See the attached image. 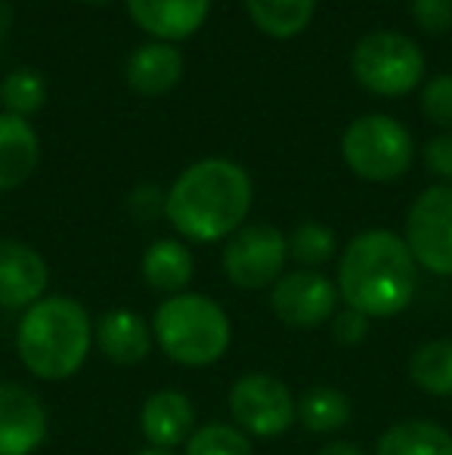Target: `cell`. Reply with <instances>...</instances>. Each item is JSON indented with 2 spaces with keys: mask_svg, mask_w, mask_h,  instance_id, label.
Segmentation results:
<instances>
[{
  "mask_svg": "<svg viewBox=\"0 0 452 455\" xmlns=\"http://www.w3.org/2000/svg\"><path fill=\"white\" fill-rule=\"evenodd\" d=\"M418 275L422 267L403 235L391 229H366L341 251L335 285L344 307L369 319H393L412 307Z\"/></svg>",
  "mask_w": 452,
  "mask_h": 455,
  "instance_id": "6da1fadb",
  "label": "cell"
},
{
  "mask_svg": "<svg viewBox=\"0 0 452 455\" xmlns=\"http://www.w3.org/2000/svg\"><path fill=\"white\" fill-rule=\"evenodd\" d=\"M254 202L245 168L229 158H202L189 164L164 192V217L189 242H224L239 233Z\"/></svg>",
  "mask_w": 452,
  "mask_h": 455,
  "instance_id": "7a4b0ae2",
  "label": "cell"
},
{
  "mask_svg": "<svg viewBox=\"0 0 452 455\" xmlns=\"http://www.w3.org/2000/svg\"><path fill=\"white\" fill-rule=\"evenodd\" d=\"M93 350V319L81 300L47 294L16 325L19 363L41 381H68L84 369Z\"/></svg>",
  "mask_w": 452,
  "mask_h": 455,
  "instance_id": "3957f363",
  "label": "cell"
},
{
  "mask_svg": "<svg viewBox=\"0 0 452 455\" xmlns=\"http://www.w3.org/2000/svg\"><path fill=\"white\" fill-rule=\"evenodd\" d=\"M152 338L170 363L205 369L226 356L233 344V319L208 294H170L152 316Z\"/></svg>",
  "mask_w": 452,
  "mask_h": 455,
  "instance_id": "277c9868",
  "label": "cell"
},
{
  "mask_svg": "<svg viewBox=\"0 0 452 455\" xmlns=\"http://www.w3.org/2000/svg\"><path fill=\"white\" fill-rule=\"evenodd\" d=\"M416 146L400 121L387 115H362L350 121L341 137V158L356 177L372 183H391L412 164Z\"/></svg>",
  "mask_w": 452,
  "mask_h": 455,
  "instance_id": "5b68a950",
  "label": "cell"
},
{
  "mask_svg": "<svg viewBox=\"0 0 452 455\" xmlns=\"http://www.w3.org/2000/svg\"><path fill=\"white\" fill-rule=\"evenodd\" d=\"M356 81L375 96H406L424 78V53L397 31H372L360 37L350 56Z\"/></svg>",
  "mask_w": 452,
  "mask_h": 455,
  "instance_id": "8992f818",
  "label": "cell"
},
{
  "mask_svg": "<svg viewBox=\"0 0 452 455\" xmlns=\"http://www.w3.org/2000/svg\"><path fill=\"white\" fill-rule=\"evenodd\" d=\"M229 415L248 437L273 440L282 437L297 421V396L282 378L270 371H245L229 387Z\"/></svg>",
  "mask_w": 452,
  "mask_h": 455,
  "instance_id": "52a82bcc",
  "label": "cell"
},
{
  "mask_svg": "<svg viewBox=\"0 0 452 455\" xmlns=\"http://www.w3.org/2000/svg\"><path fill=\"white\" fill-rule=\"evenodd\" d=\"M285 264H289V242L282 229L270 223H245L226 239L220 258L226 279L242 291L273 288L285 275Z\"/></svg>",
  "mask_w": 452,
  "mask_h": 455,
  "instance_id": "ba28073f",
  "label": "cell"
},
{
  "mask_svg": "<svg viewBox=\"0 0 452 455\" xmlns=\"http://www.w3.org/2000/svg\"><path fill=\"white\" fill-rule=\"evenodd\" d=\"M406 245L424 273L452 275V186H428L406 214Z\"/></svg>",
  "mask_w": 452,
  "mask_h": 455,
  "instance_id": "9c48e42d",
  "label": "cell"
},
{
  "mask_svg": "<svg viewBox=\"0 0 452 455\" xmlns=\"http://www.w3.org/2000/svg\"><path fill=\"white\" fill-rule=\"evenodd\" d=\"M338 285L320 270H291L270 288V307L289 329L313 331L338 313Z\"/></svg>",
  "mask_w": 452,
  "mask_h": 455,
  "instance_id": "30bf717a",
  "label": "cell"
},
{
  "mask_svg": "<svg viewBox=\"0 0 452 455\" xmlns=\"http://www.w3.org/2000/svg\"><path fill=\"white\" fill-rule=\"evenodd\" d=\"M50 415L25 384L0 381V455H35L47 443Z\"/></svg>",
  "mask_w": 452,
  "mask_h": 455,
  "instance_id": "8fae6325",
  "label": "cell"
},
{
  "mask_svg": "<svg viewBox=\"0 0 452 455\" xmlns=\"http://www.w3.org/2000/svg\"><path fill=\"white\" fill-rule=\"evenodd\" d=\"M50 267L31 245L16 239H0V307L28 310L47 298Z\"/></svg>",
  "mask_w": 452,
  "mask_h": 455,
  "instance_id": "7c38bea8",
  "label": "cell"
},
{
  "mask_svg": "<svg viewBox=\"0 0 452 455\" xmlns=\"http://www.w3.org/2000/svg\"><path fill=\"white\" fill-rule=\"evenodd\" d=\"M199 427V415L195 406L183 390L164 387L146 396L143 409H139V434L146 443L155 450H177L186 446V440Z\"/></svg>",
  "mask_w": 452,
  "mask_h": 455,
  "instance_id": "4fadbf2b",
  "label": "cell"
},
{
  "mask_svg": "<svg viewBox=\"0 0 452 455\" xmlns=\"http://www.w3.org/2000/svg\"><path fill=\"white\" fill-rule=\"evenodd\" d=\"M152 323L139 313L115 307L93 323V347L115 365H137L152 354Z\"/></svg>",
  "mask_w": 452,
  "mask_h": 455,
  "instance_id": "5bb4252c",
  "label": "cell"
},
{
  "mask_svg": "<svg viewBox=\"0 0 452 455\" xmlns=\"http://www.w3.org/2000/svg\"><path fill=\"white\" fill-rule=\"evenodd\" d=\"M211 0H127L131 19L155 41L174 44L195 35L208 19Z\"/></svg>",
  "mask_w": 452,
  "mask_h": 455,
  "instance_id": "9a60e30c",
  "label": "cell"
},
{
  "mask_svg": "<svg viewBox=\"0 0 452 455\" xmlns=\"http://www.w3.org/2000/svg\"><path fill=\"white\" fill-rule=\"evenodd\" d=\"M124 75L139 96H164L183 78V56L174 44L149 41L131 53Z\"/></svg>",
  "mask_w": 452,
  "mask_h": 455,
  "instance_id": "2e32d148",
  "label": "cell"
},
{
  "mask_svg": "<svg viewBox=\"0 0 452 455\" xmlns=\"http://www.w3.org/2000/svg\"><path fill=\"white\" fill-rule=\"evenodd\" d=\"M41 143L28 118L0 112V192H12L35 174Z\"/></svg>",
  "mask_w": 452,
  "mask_h": 455,
  "instance_id": "e0dca14e",
  "label": "cell"
},
{
  "mask_svg": "<svg viewBox=\"0 0 452 455\" xmlns=\"http://www.w3.org/2000/svg\"><path fill=\"white\" fill-rule=\"evenodd\" d=\"M139 273H143V282L152 291H162L168 298L170 294H183L195 275L193 251L177 239H158L143 251Z\"/></svg>",
  "mask_w": 452,
  "mask_h": 455,
  "instance_id": "ac0fdd59",
  "label": "cell"
},
{
  "mask_svg": "<svg viewBox=\"0 0 452 455\" xmlns=\"http://www.w3.org/2000/svg\"><path fill=\"white\" fill-rule=\"evenodd\" d=\"M375 455H452V434L440 421L406 419L381 434Z\"/></svg>",
  "mask_w": 452,
  "mask_h": 455,
  "instance_id": "d6986e66",
  "label": "cell"
},
{
  "mask_svg": "<svg viewBox=\"0 0 452 455\" xmlns=\"http://www.w3.org/2000/svg\"><path fill=\"white\" fill-rule=\"evenodd\" d=\"M353 419V403L338 387H310L297 396V421L310 434H338Z\"/></svg>",
  "mask_w": 452,
  "mask_h": 455,
  "instance_id": "ffe728a7",
  "label": "cell"
},
{
  "mask_svg": "<svg viewBox=\"0 0 452 455\" xmlns=\"http://www.w3.org/2000/svg\"><path fill=\"white\" fill-rule=\"evenodd\" d=\"M409 381L431 396H452V338H434L409 356Z\"/></svg>",
  "mask_w": 452,
  "mask_h": 455,
  "instance_id": "44dd1931",
  "label": "cell"
},
{
  "mask_svg": "<svg viewBox=\"0 0 452 455\" xmlns=\"http://www.w3.org/2000/svg\"><path fill=\"white\" fill-rule=\"evenodd\" d=\"M251 22L270 37H295L310 25L316 0H245Z\"/></svg>",
  "mask_w": 452,
  "mask_h": 455,
  "instance_id": "7402d4cb",
  "label": "cell"
},
{
  "mask_svg": "<svg viewBox=\"0 0 452 455\" xmlns=\"http://www.w3.org/2000/svg\"><path fill=\"white\" fill-rule=\"evenodd\" d=\"M285 242H289V260H295L297 270H320L322 264L335 258V248H338L332 229L313 220L297 223L285 235Z\"/></svg>",
  "mask_w": 452,
  "mask_h": 455,
  "instance_id": "603a6c76",
  "label": "cell"
},
{
  "mask_svg": "<svg viewBox=\"0 0 452 455\" xmlns=\"http://www.w3.org/2000/svg\"><path fill=\"white\" fill-rule=\"evenodd\" d=\"M183 455H254L251 437L226 421H208L195 427V434L186 440Z\"/></svg>",
  "mask_w": 452,
  "mask_h": 455,
  "instance_id": "cb8c5ba5",
  "label": "cell"
},
{
  "mask_svg": "<svg viewBox=\"0 0 452 455\" xmlns=\"http://www.w3.org/2000/svg\"><path fill=\"white\" fill-rule=\"evenodd\" d=\"M0 100H4L6 112L19 115V118H28L31 112L44 106L47 100V84L37 72L31 68H12L10 75L0 84Z\"/></svg>",
  "mask_w": 452,
  "mask_h": 455,
  "instance_id": "d4e9b609",
  "label": "cell"
},
{
  "mask_svg": "<svg viewBox=\"0 0 452 455\" xmlns=\"http://www.w3.org/2000/svg\"><path fill=\"white\" fill-rule=\"evenodd\" d=\"M422 108L434 124L452 127V75H440L424 84Z\"/></svg>",
  "mask_w": 452,
  "mask_h": 455,
  "instance_id": "484cf974",
  "label": "cell"
},
{
  "mask_svg": "<svg viewBox=\"0 0 452 455\" xmlns=\"http://www.w3.org/2000/svg\"><path fill=\"white\" fill-rule=\"evenodd\" d=\"M412 19L418 28L443 35L452 28V0H412Z\"/></svg>",
  "mask_w": 452,
  "mask_h": 455,
  "instance_id": "4316f807",
  "label": "cell"
},
{
  "mask_svg": "<svg viewBox=\"0 0 452 455\" xmlns=\"http://www.w3.org/2000/svg\"><path fill=\"white\" fill-rule=\"evenodd\" d=\"M369 325H372V319L344 307V310L332 316V335L341 347H356V344H362L369 338Z\"/></svg>",
  "mask_w": 452,
  "mask_h": 455,
  "instance_id": "83f0119b",
  "label": "cell"
},
{
  "mask_svg": "<svg viewBox=\"0 0 452 455\" xmlns=\"http://www.w3.org/2000/svg\"><path fill=\"white\" fill-rule=\"evenodd\" d=\"M424 162H428L431 174H437L443 183L452 186V131L431 140L428 149H424Z\"/></svg>",
  "mask_w": 452,
  "mask_h": 455,
  "instance_id": "f1b7e54d",
  "label": "cell"
},
{
  "mask_svg": "<svg viewBox=\"0 0 452 455\" xmlns=\"http://www.w3.org/2000/svg\"><path fill=\"white\" fill-rule=\"evenodd\" d=\"M131 211L139 220H155L158 214H164V196L158 186H139L131 196Z\"/></svg>",
  "mask_w": 452,
  "mask_h": 455,
  "instance_id": "f546056e",
  "label": "cell"
},
{
  "mask_svg": "<svg viewBox=\"0 0 452 455\" xmlns=\"http://www.w3.org/2000/svg\"><path fill=\"white\" fill-rule=\"evenodd\" d=\"M316 455H369L362 446L350 443V440H332V443H326Z\"/></svg>",
  "mask_w": 452,
  "mask_h": 455,
  "instance_id": "4dcf8cb0",
  "label": "cell"
},
{
  "mask_svg": "<svg viewBox=\"0 0 452 455\" xmlns=\"http://www.w3.org/2000/svg\"><path fill=\"white\" fill-rule=\"evenodd\" d=\"M133 455H177L174 450H155V446H146V450L133 452Z\"/></svg>",
  "mask_w": 452,
  "mask_h": 455,
  "instance_id": "1f68e13d",
  "label": "cell"
},
{
  "mask_svg": "<svg viewBox=\"0 0 452 455\" xmlns=\"http://www.w3.org/2000/svg\"><path fill=\"white\" fill-rule=\"evenodd\" d=\"M87 4H109V0H87Z\"/></svg>",
  "mask_w": 452,
  "mask_h": 455,
  "instance_id": "d6a6232c",
  "label": "cell"
}]
</instances>
